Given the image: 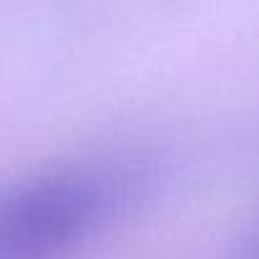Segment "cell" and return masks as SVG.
Listing matches in <instances>:
<instances>
[{
  "instance_id": "obj_1",
  "label": "cell",
  "mask_w": 259,
  "mask_h": 259,
  "mask_svg": "<svg viewBox=\"0 0 259 259\" xmlns=\"http://www.w3.org/2000/svg\"><path fill=\"white\" fill-rule=\"evenodd\" d=\"M124 163H64L0 186V259H56L135 198Z\"/></svg>"
},
{
  "instance_id": "obj_2",
  "label": "cell",
  "mask_w": 259,
  "mask_h": 259,
  "mask_svg": "<svg viewBox=\"0 0 259 259\" xmlns=\"http://www.w3.org/2000/svg\"><path fill=\"white\" fill-rule=\"evenodd\" d=\"M239 259H259V219L246 229L239 244Z\"/></svg>"
}]
</instances>
